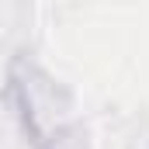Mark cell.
I'll return each instance as SVG.
<instances>
[{
    "mask_svg": "<svg viewBox=\"0 0 149 149\" xmlns=\"http://www.w3.org/2000/svg\"><path fill=\"white\" fill-rule=\"evenodd\" d=\"M10 101L21 118L24 135L38 149H52L63 139L73 111L70 94L49 70H42L28 56H17L10 66Z\"/></svg>",
    "mask_w": 149,
    "mask_h": 149,
    "instance_id": "1",
    "label": "cell"
}]
</instances>
